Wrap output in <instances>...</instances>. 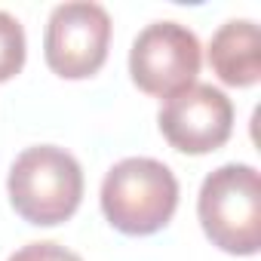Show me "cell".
<instances>
[{"label":"cell","instance_id":"8992f818","mask_svg":"<svg viewBox=\"0 0 261 261\" xmlns=\"http://www.w3.org/2000/svg\"><path fill=\"white\" fill-rule=\"evenodd\" d=\"M230 129L233 105L209 83H194L169 95L160 108V133L175 151L185 154H209L221 148L230 139Z\"/></svg>","mask_w":261,"mask_h":261},{"label":"cell","instance_id":"ba28073f","mask_svg":"<svg viewBox=\"0 0 261 261\" xmlns=\"http://www.w3.org/2000/svg\"><path fill=\"white\" fill-rule=\"evenodd\" d=\"M25 65V31L19 19L0 10V83L16 77Z\"/></svg>","mask_w":261,"mask_h":261},{"label":"cell","instance_id":"6da1fadb","mask_svg":"<svg viewBox=\"0 0 261 261\" xmlns=\"http://www.w3.org/2000/svg\"><path fill=\"white\" fill-rule=\"evenodd\" d=\"M175 206L178 181L166 163L151 157H126L101 181V209L123 233L145 237L166 227Z\"/></svg>","mask_w":261,"mask_h":261},{"label":"cell","instance_id":"7a4b0ae2","mask_svg":"<svg viewBox=\"0 0 261 261\" xmlns=\"http://www.w3.org/2000/svg\"><path fill=\"white\" fill-rule=\"evenodd\" d=\"M206 237L230 255H255L261 246V175L255 166L227 163L206 175L197 200Z\"/></svg>","mask_w":261,"mask_h":261},{"label":"cell","instance_id":"5b68a950","mask_svg":"<svg viewBox=\"0 0 261 261\" xmlns=\"http://www.w3.org/2000/svg\"><path fill=\"white\" fill-rule=\"evenodd\" d=\"M111 16L98 4H62L53 10L43 37L46 65L65 80L92 77L108 59Z\"/></svg>","mask_w":261,"mask_h":261},{"label":"cell","instance_id":"3957f363","mask_svg":"<svg viewBox=\"0 0 261 261\" xmlns=\"http://www.w3.org/2000/svg\"><path fill=\"white\" fill-rule=\"evenodd\" d=\"M83 197L80 163L56 145H37L16 157L10 169V200L31 224L68 221Z\"/></svg>","mask_w":261,"mask_h":261},{"label":"cell","instance_id":"52a82bcc","mask_svg":"<svg viewBox=\"0 0 261 261\" xmlns=\"http://www.w3.org/2000/svg\"><path fill=\"white\" fill-rule=\"evenodd\" d=\"M209 65L227 86H255L261 80V34L249 19L224 22L209 43Z\"/></svg>","mask_w":261,"mask_h":261},{"label":"cell","instance_id":"277c9868","mask_svg":"<svg viewBox=\"0 0 261 261\" xmlns=\"http://www.w3.org/2000/svg\"><path fill=\"white\" fill-rule=\"evenodd\" d=\"M200 40L178 22H154L148 25L129 53V74L136 86L148 95L169 98L188 86H194L200 74Z\"/></svg>","mask_w":261,"mask_h":261},{"label":"cell","instance_id":"9c48e42d","mask_svg":"<svg viewBox=\"0 0 261 261\" xmlns=\"http://www.w3.org/2000/svg\"><path fill=\"white\" fill-rule=\"evenodd\" d=\"M10 261H83V258L59 243H28L16 255H10Z\"/></svg>","mask_w":261,"mask_h":261}]
</instances>
